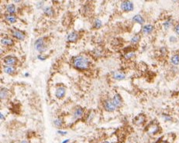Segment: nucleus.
I'll return each instance as SVG.
<instances>
[{"label":"nucleus","instance_id":"nucleus-1","mask_svg":"<svg viewBox=\"0 0 179 143\" xmlns=\"http://www.w3.org/2000/svg\"><path fill=\"white\" fill-rule=\"evenodd\" d=\"M72 65L79 70H86L91 66V60L84 55H78L72 58Z\"/></svg>","mask_w":179,"mask_h":143},{"label":"nucleus","instance_id":"nucleus-2","mask_svg":"<svg viewBox=\"0 0 179 143\" xmlns=\"http://www.w3.org/2000/svg\"><path fill=\"white\" fill-rule=\"evenodd\" d=\"M34 48L39 53H44L47 50V44L45 38L44 37L38 38L34 43Z\"/></svg>","mask_w":179,"mask_h":143},{"label":"nucleus","instance_id":"nucleus-3","mask_svg":"<svg viewBox=\"0 0 179 143\" xmlns=\"http://www.w3.org/2000/svg\"><path fill=\"white\" fill-rule=\"evenodd\" d=\"M103 108L106 111V112H115L116 110L117 109L116 106L114 104L113 101L112 99H106L105 101H103Z\"/></svg>","mask_w":179,"mask_h":143},{"label":"nucleus","instance_id":"nucleus-4","mask_svg":"<svg viewBox=\"0 0 179 143\" xmlns=\"http://www.w3.org/2000/svg\"><path fill=\"white\" fill-rule=\"evenodd\" d=\"M120 8L122 9V11L129 12L134 10V5L131 1H122L120 4Z\"/></svg>","mask_w":179,"mask_h":143},{"label":"nucleus","instance_id":"nucleus-5","mask_svg":"<svg viewBox=\"0 0 179 143\" xmlns=\"http://www.w3.org/2000/svg\"><path fill=\"white\" fill-rule=\"evenodd\" d=\"M3 62L5 63V65H8V66H13L14 67L18 63V59L14 56L12 55H9V56H5L3 58Z\"/></svg>","mask_w":179,"mask_h":143},{"label":"nucleus","instance_id":"nucleus-6","mask_svg":"<svg viewBox=\"0 0 179 143\" xmlns=\"http://www.w3.org/2000/svg\"><path fill=\"white\" fill-rule=\"evenodd\" d=\"M11 34L15 39H18L20 41H23L26 38L25 33L23 32H22V31L19 30H15V29L12 30Z\"/></svg>","mask_w":179,"mask_h":143},{"label":"nucleus","instance_id":"nucleus-7","mask_svg":"<svg viewBox=\"0 0 179 143\" xmlns=\"http://www.w3.org/2000/svg\"><path fill=\"white\" fill-rule=\"evenodd\" d=\"M80 35L76 31H72L69 33L67 37V41L69 43H75L79 39Z\"/></svg>","mask_w":179,"mask_h":143},{"label":"nucleus","instance_id":"nucleus-8","mask_svg":"<svg viewBox=\"0 0 179 143\" xmlns=\"http://www.w3.org/2000/svg\"><path fill=\"white\" fill-rule=\"evenodd\" d=\"M66 94V88L63 86H59L56 88L55 91V96L58 99H62Z\"/></svg>","mask_w":179,"mask_h":143},{"label":"nucleus","instance_id":"nucleus-9","mask_svg":"<svg viewBox=\"0 0 179 143\" xmlns=\"http://www.w3.org/2000/svg\"><path fill=\"white\" fill-rule=\"evenodd\" d=\"M112 100L113 101L114 104L116 106L117 108H121V107L122 106V97H121V95H120L119 94H114L113 98H112Z\"/></svg>","mask_w":179,"mask_h":143},{"label":"nucleus","instance_id":"nucleus-10","mask_svg":"<svg viewBox=\"0 0 179 143\" xmlns=\"http://www.w3.org/2000/svg\"><path fill=\"white\" fill-rule=\"evenodd\" d=\"M161 131V128L160 126H158L157 125H151L150 126L148 127V129H147V132L148 133L150 134V135H155L157 134H158Z\"/></svg>","mask_w":179,"mask_h":143},{"label":"nucleus","instance_id":"nucleus-11","mask_svg":"<svg viewBox=\"0 0 179 143\" xmlns=\"http://www.w3.org/2000/svg\"><path fill=\"white\" fill-rule=\"evenodd\" d=\"M84 115V109L81 107H77L73 112V117L74 119H79Z\"/></svg>","mask_w":179,"mask_h":143},{"label":"nucleus","instance_id":"nucleus-12","mask_svg":"<svg viewBox=\"0 0 179 143\" xmlns=\"http://www.w3.org/2000/svg\"><path fill=\"white\" fill-rule=\"evenodd\" d=\"M154 30V26L151 24H147L143 26L141 32L144 35H149L153 33V31Z\"/></svg>","mask_w":179,"mask_h":143},{"label":"nucleus","instance_id":"nucleus-13","mask_svg":"<svg viewBox=\"0 0 179 143\" xmlns=\"http://www.w3.org/2000/svg\"><path fill=\"white\" fill-rule=\"evenodd\" d=\"M145 121H146V117L143 115H137L134 119V123L136 125H138V126L143 125L145 123Z\"/></svg>","mask_w":179,"mask_h":143},{"label":"nucleus","instance_id":"nucleus-14","mask_svg":"<svg viewBox=\"0 0 179 143\" xmlns=\"http://www.w3.org/2000/svg\"><path fill=\"white\" fill-rule=\"evenodd\" d=\"M1 44L6 47H12L14 44V41L10 37H5L1 39Z\"/></svg>","mask_w":179,"mask_h":143},{"label":"nucleus","instance_id":"nucleus-15","mask_svg":"<svg viewBox=\"0 0 179 143\" xmlns=\"http://www.w3.org/2000/svg\"><path fill=\"white\" fill-rule=\"evenodd\" d=\"M43 12L45 16L48 17H53L55 15V12H54V8H52L51 6H45L44 8L43 9Z\"/></svg>","mask_w":179,"mask_h":143},{"label":"nucleus","instance_id":"nucleus-16","mask_svg":"<svg viewBox=\"0 0 179 143\" xmlns=\"http://www.w3.org/2000/svg\"><path fill=\"white\" fill-rule=\"evenodd\" d=\"M113 78L116 81H122L126 78V73L122 71H115L113 74Z\"/></svg>","mask_w":179,"mask_h":143},{"label":"nucleus","instance_id":"nucleus-17","mask_svg":"<svg viewBox=\"0 0 179 143\" xmlns=\"http://www.w3.org/2000/svg\"><path fill=\"white\" fill-rule=\"evenodd\" d=\"M3 71L4 73H6V74H9V75H13L16 73V68L15 67H13V66H8V65H4L3 66Z\"/></svg>","mask_w":179,"mask_h":143},{"label":"nucleus","instance_id":"nucleus-18","mask_svg":"<svg viewBox=\"0 0 179 143\" xmlns=\"http://www.w3.org/2000/svg\"><path fill=\"white\" fill-rule=\"evenodd\" d=\"M6 11L8 14L14 15L16 12V7L14 4L13 3H9L6 6Z\"/></svg>","mask_w":179,"mask_h":143},{"label":"nucleus","instance_id":"nucleus-19","mask_svg":"<svg viewBox=\"0 0 179 143\" xmlns=\"http://www.w3.org/2000/svg\"><path fill=\"white\" fill-rule=\"evenodd\" d=\"M132 21L134 22V23H138V24H140V25H143V24L145 23L144 18H143L141 15H140V14L135 15V16L133 17Z\"/></svg>","mask_w":179,"mask_h":143},{"label":"nucleus","instance_id":"nucleus-20","mask_svg":"<svg viewBox=\"0 0 179 143\" xmlns=\"http://www.w3.org/2000/svg\"><path fill=\"white\" fill-rule=\"evenodd\" d=\"M5 20L9 23L13 24V23H16L17 22V17L15 15L7 14L5 16Z\"/></svg>","mask_w":179,"mask_h":143},{"label":"nucleus","instance_id":"nucleus-21","mask_svg":"<svg viewBox=\"0 0 179 143\" xmlns=\"http://www.w3.org/2000/svg\"><path fill=\"white\" fill-rule=\"evenodd\" d=\"M9 95V91L6 87H2L1 88V91H0V97H1V100H5L8 98Z\"/></svg>","mask_w":179,"mask_h":143},{"label":"nucleus","instance_id":"nucleus-22","mask_svg":"<svg viewBox=\"0 0 179 143\" xmlns=\"http://www.w3.org/2000/svg\"><path fill=\"white\" fill-rule=\"evenodd\" d=\"M136 56V53L135 52L133 51H126L125 53H124V59L126 60H130L134 59V57Z\"/></svg>","mask_w":179,"mask_h":143},{"label":"nucleus","instance_id":"nucleus-23","mask_svg":"<svg viewBox=\"0 0 179 143\" xmlns=\"http://www.w3.org/2000/svg\"><path fill=\"white\" fill-rule=\"evenodd\" d=\"M173 25V21L171 19H168V20H165L164 23H163V27L165 30H168Z\"/></svg>","mask_w":179,"mask_h":143},{"label":"nucleus","instance_id":"nucleus-24","mask_svg":"<svg viewBox=\"0 0 179 143\" xmlns=\"http://www.w3.org/2000/svg\"><path fill=\"white\" fill-rule=\"evenodd\" d=\"M170 63L174 66L179 65V54L178 53L174 54L173 56L170 57Z\"/></svg>","mask_w":179,"mask_h":143},{"label":"nucleus","instance_id":"nucleus-25","mask_svg":"<svg viewBox=\"0 0 179 143\" xmlns=\"http://www.w3.org/2000/svg\"><path fill=\"white\" fill-rule=\"evenodd\" d=\"M140 39H141V37L140 36L139 34H136V35H134V37H132L130 39L131 44H133V45H136V44H137V43L140 41Z\"/></svg>","mask_w":179,"mask_h":143},{"label":"nucleus","instance_id":"nucleus-26","mask_svg":"<svg viewBox=\"0 0 179 143\" xmlns=\"http://www.w3.org/2000/svg\"><path fill=\"white\" fill-rule=\"evenodd\" d=\"M54 126L57 127V128H61V127L63 126L64 125V121L61 119V118H56L54 120Z\"/></svg>","mask_w":179,"mask_h":143},{"label":"nucleus","instance_id":"nucleus-27","mask_svg":"<svg viewBox=\"0 0 179 143\" xmlns=\"http://www.w3.org/2000/svg\"><path fill=\"white\" fill-rule=\"evenodd\" d=\"M93 26L95 29H97V30H98V29H100L102 26V20H100L99 19H95V20H94Z\"/></svg>","mask_w":179,"mask_h":143},{"label":"nucleus","instance_id":"nucleus-28","mask_svg":"<svg viewBox=\"0 0 179 143\" xmlns=\"http://www.w3.org/2000/svg\"><path fill=\"white\" fill-rule=\"evenodd\" d=\"M103 53H104V52H103V50H102V48L98 47L94 50V54L96 56H98V57L102 56L103 55Z\"/></svg>","mask_w":179,"mask_h":143},{"label":"nucleus","instance_id":"nucleus-29","mask_svg":"<svg viewBox=\"0 0 179 143\" xmlns=\"http://www.w3.org/2000/svg\"><path fill=\"white\" fill-rule=\"evenodd\" d=\"M160 53L161 54L162 56H166L167 54H168V50H167V48L165 47H162L160 48Z\"/></svg>","mask_w":179,"mask_h":143},{"label":"nucleus","instance_id":"nucleus-30","mask_svg":"<svg viewBox=\"0 0 179 143\" xmlns=\"http://www.w3.org/2000/svg\"><path fill=\"white\" fill-rule=\"evenodd\" d=\"M37 59L38 60H42V61H43V60H47V56H46L45 54H43V53H40L39 55H37Z\"/></svg>","mask_w":179,"mask_h":143},{"label":"nucleus","instance_id":"nucleus-31","mask_svg":"<svg viewBox=\"0 0 179 143\" xmlns=\"http://www.w3.org/2000/svg\"><path fill=\"white\" fill-rule=\"evenodd\" d=\"M36 6H37V9H43L45 7V6H44V2H43V1L38 2V3L36 4Z\"/></svg>","mask_w":179,"mask_h":143},{"label":"nucleus","instance_id":"nucleus-32","mask_svg":"<svg viewBox=\"0 0 179 143\" xmlns=\"http://www.w3.org/2000/svg\"><path fill=\"white\" fill-rule=\"evenodd\" d=\"M162 118H163V119H164L165 121H172V118L170 117V115H162Z\"/></svg>","mask_w":179,"mask_h":143},{"label":"nucleus","instance_id":"nucleus-33","mask_svg":"<svg viewBox=\"0 0 179 143\" xmlns=\"http://www.w3.org/2000/svg\"><path fill=\"white\" fill-rule=\"evenodd\" d=\"M89 12H90V8H89V6H88V5L84 6V7H83V13H84V14H85L86 12H87V13H88Z\"/></svg>","mask_w":179,"mask_h":143},{"label":"nucleus","instance_id":"nucleus-34","mask_svg":"<svg viewBox=\"0 0 179 143\" xmlns=\"http://www.w3.org/2000/svg\"><path fill=\"white\" fill-rule=\"evenodd\" d=\"M174 33H175L177 35H178L179 36V23H178V24H176V25L174 26Z\"/></svg>","mask_w":179,"mask_h":143},{"label":"nucleus","instance_id":"nucleus-35","mask_svg":"<svg viewBox=\"0 0 179 143\" xmlns=\"http://www.w3.org/2000/svg\"><path fill=\"white\" fill-rule=\"evenodd\" d=\"M177 37H175V36H171V37H169V41H170V43H175L177 42Z\"/></svg>","mask_w":179,"mask_h":143},{"label":"nucleus","instance_id":"nucleus-36","mask_svg":"<svg viewBox=\"0 0 179 143\" xmlns=\"http://www.w3.org/2000/svg\"><path fill=\"white\" fill-rule=\"evenodd\" d=\"M57 133L61 135H67L68 132H66V131H63V130H57Z\"/></svg>","mask_w":179,"mask_h":143},{"label":"nucleus","instance_id":"nucleus-37","mask_svg":"<svg viewBox=\"0 0 179 143\" xmlns=\"http://www.w3.org/2000/svg\"><path fill=\"white\" fill-rule=\"evenodd\" d=\"M157 143H169L167 140H165V139H161L159 140Z\"/></svg>","mask_w":179,"mask_h":143},{"label":"nucleus","instance_id":"nucleus-38","mask_svg":"<svg viewBox=\"0 0 179 143\" xmlns=\"http://www.w3.org/2000/svg\"><path fill=\"white\" fill-rule=\"evenodd\" d=\"M1 121H4L5 120V116H4V115H3V113H1Z\"/></svg>","mask_w":179,"mask_h":143},{"label":"nucleus","instance_id":"nucleus-39","mask_svg":"<svg viewBox=\"0 0 179 143\" xmlns=\"http://www.w3.org/2000/svg\"><path fill=\"white\" fill-rule=\"evenodd\" d=\"M20 143H30V142H29L28 140H23V141H21Z\"/></svg>","mask_w":179,"mask_h":143},{"label":"nucleus","instance_id":"nucleus-40","mask_svg":"<svg viewBox=\"0 0 179 143\" xmlns=\"http://www.w3.org/2000/svg\"><path fill=\"white\" fill-rule=\"evenodd\" d=\"M69 141H70V139H65L64 141H63L61 143H68L69 142Z\"/></svg>","mask_w":179,"mask_h":143},{"label":"nucleus","instance_id":"nucleus-41","mask_svg":"<svg viewBox=\"0 0 179 143\" xmlns=\"http://www.w3.org/2000/svg\"><path fill=\"white\" fill-rule=\"evenodd\" d=\"M15 3H21V1H14Z\"/></svg>","mask_w":179,"mask_h":143},{"label":"nucleus","instance_id":"nucleus-42","mask_svg":"<svg viewBox=\"0 0 179 143\" xmlns=\"http://www.w3.org/2000/svg\"><path fill=\"white\" fill-rule=\"evenodd\" d=\"M103 143H110V142H108V141H105V142H104Z\"/></svg>","mask_w":179,"mask_h":143},{"label":"nucleus","instance_id":"nucleus-43","mask_svg":"<svg viewBox=\"0 0 179 143\" xmlns=\"http://www.w3.org/2000/svg\"><path fill=\"white\" fill-rule=\"evenodd\" d=\"M25 76H26V77H28L29 73H25Z\"/></svg>","mask_w":179,"mask_h":143}]
</instances>
